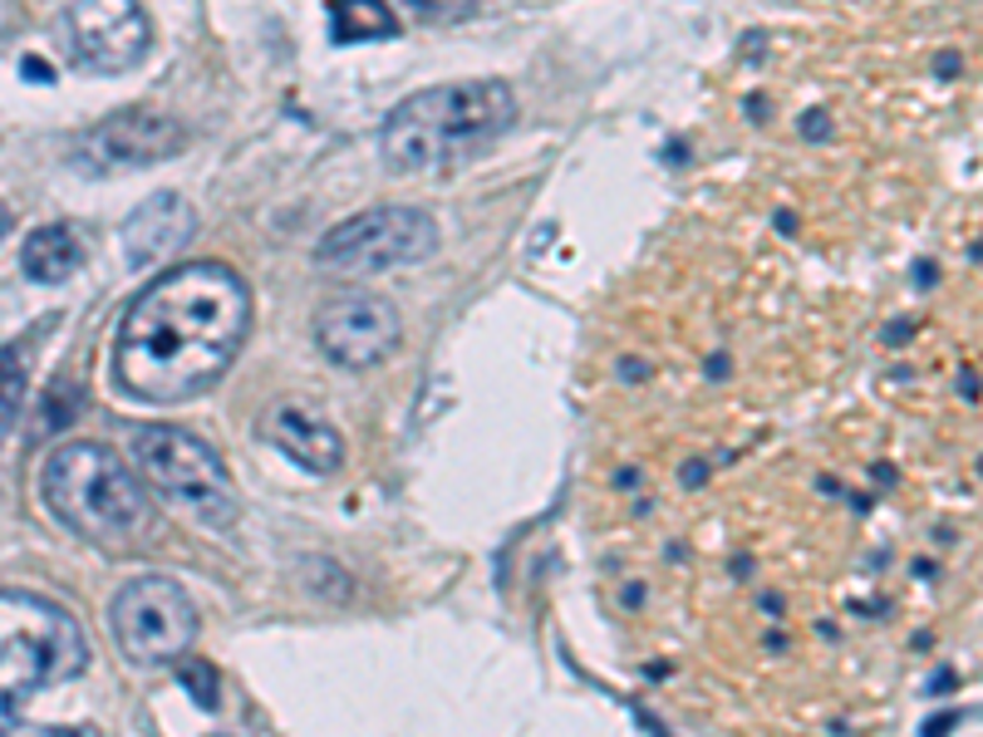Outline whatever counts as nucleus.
<instances>
[{"label":"nucleus","mask_w":983,"mask_h":737,"mask_svg":"<svg viewBox=\"0 0 983 737\" xmlns=\"http://www.w3.org/2000/svg\"><path fill=\"white\" fill-rule=\"evenodd\" d=\"M398 15L389 0H330V40L335 45H364V40H394Z\"/></svg>","instance_id":"obj_14"},{"label":"nucleus","mask_w":983,"mask_h":737,"mask_svg":"<svg viewBox=\"0 0 983 737\" xmlns=\"http://www.w3.org/2000/svg\"><path fill=\"white\" fill-rule=\"evenodd\" d=\"M516 113H522V103L506 79L433 84L389 109L384 129H379V153H384L389 173H448V167H462L478 153H488L502 133H512Z\"/></svg>","instance_id":"obj_2"},{"label":"nucleus","mask_w":983,"mask_h":737,"mask_svg":"<svg viewBox=\"0 0 983 737\" xmlns=\"http://www.w3.org/2000/svg\"><path fill=\"white\" fill-rule=\"evenodd\" d=\"M433 251H438V221L418 207L384 202L325 231L315 261L335 276H384V271L418 266Z\"/></svg>","instance_id":"obj_6"},{"label":"nucleus","mask_w":983,"mask_h":737,"mask_svg":"<svg viewBox=\"0 0 983 737\" xmlns=\"http://www.w3.org/2000/svg\"><path fill=\"white\" fill-rule=\"evenodd\" d=\"M954 74H959V55L944 50V55H939V79H954Z\"/></svg>","instance_id":"obj_19"},{"label":"nucleus","mask_w":983,"mask_h":737,"mask_svg":"<svg viewBox=\"0 0 983 737\" xmlns=\"http://www.w3.org/2000/svg\"><path fill=\"white\" fill-rule=\"evenodd\" d=\"M247 330V280L227 261H183L148 280L123 310L113 374L143 404H187L227 374Z\"/></svg>","instance_id":"obj_1"},{"label":"nucleus","mask_w":983,"mask_h":737,"mask_svg":"<svg viewBox=\"0 0 983 737\" xmlns=\"http://www.w3.org/2000/svg\"><path fill=\"white\" fill-rule=\"evenodd\" d=\"M109 629L123 659L157 669V663H177L197 645V605L167 575H139L113 595Z\"/></svg>","instance_id":"obj_7"},{"label":"nucleus","mask_w":983,"mask_h":737,"mask_svg":"<svg viewBox=\"0 0 983 737\" xmlns=\"http://www.w3.org/2000/svg\"><path fill=\"white\" fill-rule=\"evenodd\" d=\"M482 0H404V10H414L418 20H428V25H452V20H468L478 15Z\"/></svg>","instance_id":"obj_16"},{"label":"nucleus","mask_w":983,"mask_h":737,"mask_svg":"<svg viewBox=\"0 0 983 737\" xmlns=\"http://www.w3.org/2000/svg\"><path fill=\"white\" fill-rule=\"evenodd\" d=\"M133 468H139L143 487L153 497H163L173 512H183L187 521L207 526V531H227L241 516L237 482H231L227 462L217 458V448L203 442L187 428L173 424H143L129 438Z\"/></svg>","instance_id":"obj_5"},{"label":"nucleus","mask_w":983,"mask_h":737,"mask_svg":"<svg viewBox=\"0 0 983 737\" xmlns=\"http://www.w3.org/2000/svg\"><path fill=\"white\" fill-rule=\"evenodd\" d=\"M177 679L187 683V689H193V698L203 703V708H217V673L207 669L203 659H177Z\"/></svg>","instance_id":"obj_17"},{"label":"nucleus","mask_w":983,"mask_h":737,"mask_svg":"<svg viewBox=\"0 0 983 737\" xmlns=\"http://www.w3.org/2000/svg\"><path fill=\"white\" fill-rule=\"evenodd\" d=\"M6 237H10V207L0 202V241H6Z\"/></svg>","instance_id":"obj_20"},{"label":"nucleus","mask_w":983,"mask_h":737,"mask_svg":"<svg viewBox=\"0 0 983 737\" xmlns=\"http://www.w3.org/2000/svg\"><path fill=\"white\" fill-rule=\"evenodd\" d=\"M79 261H84L79 237H74L65 221L35 227L25 237V246H20V271H25L30 280H40V286H59V280H69L74 271H79Z\"/></svg>","instance_id":"obj_13"},{"label":"nucleus","mask_w":983,"mask_h":737,"mask_svg":"<svg viewBox=\"0 0 983 737\" xmlns=\"http://www.w3.org/2000/svg\"><path fill=\"white\" fill-rule=\"evenodd\" d=\"M261 438L276 452H285L295 468L315 472V477H330V472L345 468V438L310 404H276L261 418Z\"/></svg>","instance_id":"obj_11"},{"label":"nucleus","mask_w":983,"mask_h":737,"mask_svg":"<svg viewBox=\"0 0 983 737\" xmlns=\"http://www.w3.org/2000/svg\"><path fill=\"white\" fill-rule=\"evenodd\" d=\"M197 231V212L187 197L177 193H153L139 212L123 227V256L129 266H153V261H167L193 241Z\"/></svg>","instance_id":"obj_12"},{"label":"nucleus","mask_w":983,"mask_h":737,"mask_svg":"<svg viewBox=\"0 0 983 737\" xmlns=\"http://www.w3.org/2000/svg\"><path fill=\"white\" fill-rule=\"evenodd\" d=\"M187 147V129L167 109H119L103 123L74 139V167L84 173H133V167L167 163Z\"/></svg>","instance_id":"obj_8"},{"label":"nucleus","mask_w":983,"mask_h":737,"mask_svg":"<svg viewBox=\"0 0 983 737\" xmlns=\"http://www.w3.org/2000/svg\"><path fill=\"white\" fill-rule=\"evenodd\" d=\"M89 663L69 609L30 590H0V733L15 728L40 689L69 683Z\"/></svg>","instance_id":"obj_4"},{"label":"nucleus","mask_w":983,"mask_h":737,"mask_svg":"<svg viewBox=\"0 0 983 737\" xmlns=\"http://www.w3.org/2000/svg\"><path fill=\"white\" fill-rule=\"evenodd\" d=\"M65 35L79 65L123 74L153 45V25L139 0H74L65 10Z\"/></svg>","instance_id":"obj_10"},{"label":"nucleus","mask_w":983,"mask_h":737,"mask_svg":"<svg viewBox=\"0 0 983 737\" xmlns=\"http://www.w3.org/2000/svg\"><path fill=\"white\" fill-rule=\"evenodd\" d=\"M20 404H25V364L15 350H0V438L15 428Z\"/></svg>","instance_id":"obj_15"},{"label":"nucleus","mask_w":983,"mask_h":737,"mask_svg":"<svg viewBox=\"0 0 983 737\" xmlns=\"http://www.w3.org/2000/svg\"><path fill=\"white\" fill-rule=\"evenodd\" d=\"M801 133H807V139H827L831 119H827V113H811V119H801Z\"/></svg>","instance_id":"obj_18"},{"label":"nucleus","mask_w":983,"mask_h":737,"mask_svg":"<svg viewBox=\"0 0 983 737\" xmlns=\"http://www.w3.org/2000/svg\"><path fill=\"white\" fill-rule=\"evenodd\" d=\"M40 497L50 516L94 546H129L148 526V487L139 468L103 442H65L40 468Z\"/></svg>","instance_id":"obj_3"},{"label":"nucleus","mask_w":983,"mask_h":737,"mask_svg":"<svg viewBox=\"0 0 983 737\" xmlns=\"http://www.w3.org/2000/svg\"><path fill=\"white\" fill-rule=\"evenodd\" d=\"M404 340V315L394 300L369 290H345L315 310V344L330 364L340 369H374Z\"/></svg>","instance_id":"obj_9"}]
</instances>
